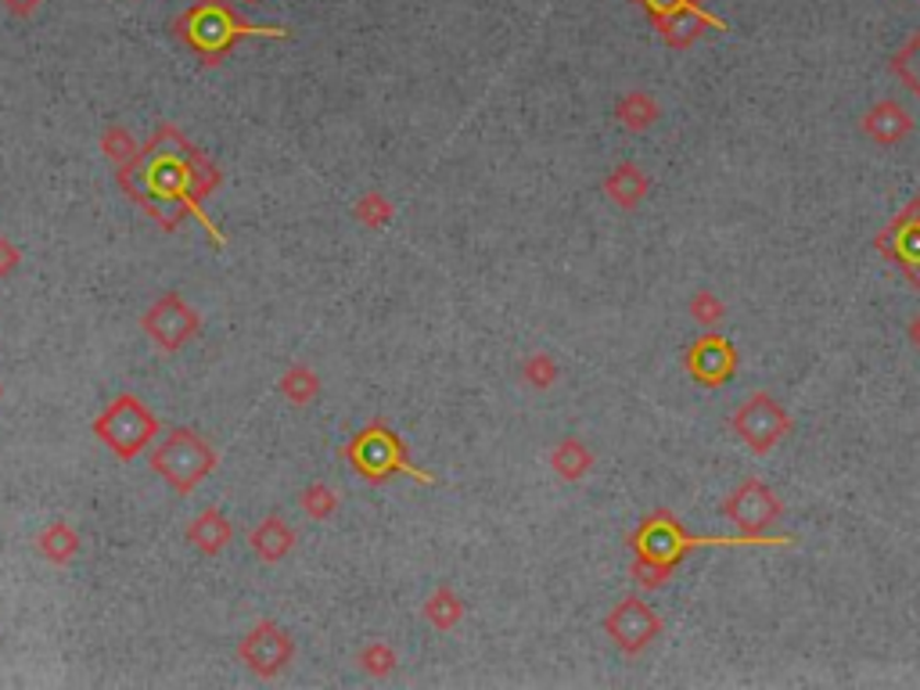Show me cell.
I'll return each instance as SVG.
<instances>
[{
	"mask_svg": "<svg viewBox=\"0 0 920 690\" xmlns=\"http://www.w3.org/2000/svg\"><path fill=\"white\" fill-rule=\"evenodd\" d=\"M173 33L205 61H219L241 41H252V36H259V41H288L292 36L284 25L245 22L235 11V4H227V0H194L184 15L177 19Z\"/></svg>",
	"mask_w": 920,
	"mask_h": 690,
	"instance_id": "6da1fadb",
	"label": "cell"
},
{
	"mask_svg": "<svg viewBox=\"0 0 920 690\" xmlns=\"http://www.w3.org/2000/svg\"><path fill=\"white\" fill-rule=\"evenodd\" d=\"M342 457L360 478L371 482V486H382V482L396 478V475H407L413 482H421V486H435V475L410 461L404 439H399L385 421H371L367 428H360V432L345 442Z\"/></svg>",
	"mask_w": 920,
	"mask_h": 690,
	"instance_id": "7a4b0ae2",
	"label": "cell"
},
{
	"mask_svg": "<svg viewBox=\"0 0 920 690\" xmlns=\"http://www.w3.org/2000/svg\"><path fill=\"white\" fill-rule=\"evenodd\" d=\"M216 450L194 428H173L159 446L151 450V472L159 475L173 493L198 489L216 472Z\"/></svg>",
	"mask_w": 920,
	"mask_h": 690,
	"instance_id": "3957f363",
	"label": "cell"
},
{
	"mask_svg": "<svg viewBox=\"0 0 920 690\" xmlns=\"http://www.w3.org/2000/svg\"><path fill=\"white\" fill-rule=\"evenodd\" d=\"M94 436L105 442L120 461H134L151 446L155 436H159V418L148 410V403L140 396L123 393L94 418Z\"/></svg>",
	"mask_w": 920,
	"mask_h": 690,
	"instance_id": "277c9868",
	"label": "cell"
},
{
	"mask_svg": "<svg viewBox=\"0 0 920 690\" xmlns=\"http://www.w3.org/2000/svg\"><path fill=\"white\" fill-rule=\"evenodd\" d=\"M140 328L162 353H180L202 331V314L180 298V292H162L140 317Z\"/></svg>",
	"mask_w": 920,
	"mask_h": 690,
	"instance_id": "5b68a950",
	"label": "cell"
},
{
	"mask_svg": "<svg viewBox=\"0 0 920 690\" xmlns=\"http://www.w3.org/2000/svg\"><path fill=\"white\" fill-rule=\"evenodd\" d=\"M238 658L245 661V666H249L252 676H259V680H274V676H281L284 669L292 666L295 641H292V633L281 626V622L259 619L255 626L241 636Z\"/></svg>",
	"mask_w": 920,
	"mask_h": 690,
	"instance_id": "8992f818",
	"label": "cell"
},
{
	"mask_svg": "<svg viewBox=\"0 0 920 690\" xmlns=\"http://www.w3.org/2000/svg\"><path fill=\"white\" fill-rule=\"evenodd\" d=\"M188 543L205 557H216L219 551H227L230 540H235V529H230L227 514L219 507H205V511L194 514V522L188 525Z\"/></svg>",
	"mask_w": 920,
	"mask_h": 690,
	"instance_id": "52a82bcc",
	"label": "cell"
},
{
	"mask_svg": "<svg viewBox=\"0 0 920 690\" xmlns=\"http://www.w3.org/2000/svg\"><path fill=\"white\" fill-rule=\"evenodd\" d=\"M295 540H299V536H295V529L284 522L281 514L263 518V522H259L252 529V536H249L255 557H259V562H266V565H281L284 557L295 551Z\"/></svg>",
	"mask_w": 920,
	"mask_h": 690,
	"instance_id": "ba28073f",
	"label": "cell"
},
{
	"mask_svg": "<svg viewBox=\"0 0 920 690\" xmlns=\"http://www.w3.org/2000/svg\"><path fill=\"white\" fill-rule=\"evenodd\" d=\"M36 551H41V557L50 565H72L76 554H80V532H76L69 522H61V518H55V522L36 536Z\"/></svg>",
	"mask_w": 920,
	"mask_h": 690,
	"instance_id": "9c48e42d",
	"label": "cell"
},
{
	"mask_svg": "<svg viewBox=\"0 0 920 690\" xmlns=\"http://www.w3.org/2000/svg\"><path fill=\"white\" fill-rule=\"evenodd\" d=\"M277 388L284 399L295 403V407H309V403L320 396V374L309 367V363H292V367L281 374Z\"/></svg>",
	"mask_w": 920,
	"mask_h": 690,
	"instance_id": "30bf717a",
	"label": "cell"
},
{
	"mask_svg": "<svg viewBox=\"0 0 920 690\" xmlns=\"http://www.w3.org/2000/svg\"><path fill=\"white\" fill-rule=\"evenodd\" d=\"M421 611H424V619H429L439 633H450L453 626H461V619H464V601L457 597V590H453V586H435L432 597L424 601Z\"/></svg>",
	"mask_w": 920,
	"mask_h": 690,
	"instance_id": "8fae6325",
	"label": "cell"
},
{
	"mask_svg": "<svg viewBox=\"0 0 920 690\" xmlns=\"http://www.w3.org/2000/svg\"><path fill=\"white\" fill-rule=\"evenodd\" d=\"M353 216H356V219H360V224H364V227H371V230H382V227H388V224H393L396 210H393V202H388L382 191H367V194H360V199H356V205H353Z\"/></svg>",
	"mask_w": 920,
	"mask_h": 690,
	"instance_id": "7c38bea8",
	"label": "cell"
},
{
	"mask_svg": "<svg viewBox=\"0 0 920 690\" xmlns=\"http://www.w3.org/2000/svg\"><path fill=\"white\" fill-rule=\"evenodd\" d=\"M299 507L314 518V522H323V518H331L339 511V493L331 486H323V482H309V486L299 493Z\"/></svg>",
	"mask_w": 920,
	"mask_h": 690,
	"instance_id": "4fadbf2b",
	"label": "cell"
},
{
	"mask_svg": "<svg viewBox=\"0 0 920 690\" xmlns=\"http://www.w3.org/2000/svg\"><path fill=\"white\" fill-rule=\"evenodd\" d=\"M360 669L367 676H388L396 669V651L388 644H367L360 651Z\"/></svg>",
	"mask_w": 920,
	"mask_h": 690,
	"instance_id": "5bb4252c",
	"label": "cell"
},
{
	"mask_svg": "<svg viewBox=\"0 0 920 690\" xmlns=\"http://www.w3.org/2000/svg\"><path fill=\"white\" fill-rule=\"evenodd\" d=\"M101 148H105V155L112 162H120V166H129L137 159V145H134V137L126 134V129H109L105 137H101Z\"/></svg>",
	"mask_w": 920,
	"mask_h": 690,
	"instance_id": "9a60e30c",
	"label": "cell"
},
{
	"mask_svg": "<svg viewBox=\"0 0 920 690\" xmlns=\"http://www.w3.org/2000/svg\"><path fill=\"white\" fill-rule=\"evenodd\" d=\"M896 69H899V76L906 83L913 87V94L920 98V36H913L910 44H906L902 50H899V58H896Z\"/></svg>",
	"mask_w": 920,
	"mask_h": 690,
	"instance_id": "2e32d148",
	"label": "cell"
},
{
	"mask_svg": "<svg viewBox=\"0 0 920 690\" xmlns=\"http://www.w3.org/2000/svg\"><path fill=\"white\" fill-rule=\"evenodd\" d=\"M22 263V252H19V245L15 241H8V238H0V281L11 278L15 273V267Z\"/></svg>",
	"mask_w": 920,
	"mask_h": 690,
	"instance_id": "e0dca14e",
	"label": "cell"
},
{
	"mask_svg": "<svg viewBox=\"0 0 920 690\" xmlns=\"http://www.w3.org/2000/svg\"><path fill=\"white\" fill-rule=\"evenodd\" d=\"M554 464H557V472L561 475H579L582 472V464H579V453H576V446H565V450H557V457H554Z\"/></svg>",
	"mask_w": 920,
	"mask_h": 690,
	"instance_id": "ac0fdd59",
	"label": "cell"
},
{
	"mask_svg": "<svg viewBox=\"0 0 920 690\" xmlns=\"http://www.w3.org/2000/svg\"><path fill=\"white\" fill-rule=\"evenodd\" d=\"M0 4H4L15 19H30L33 11L44 4V0H0Z\"/></svg>",
	"mask_w": 920,
	"mask_h": 690,
	"instance_id": "d6986e66",
	"label": "cell"
},
{
	"mask_svg": "<svg viewBox=\"0 0 920 690\" xmlns=\"http://www.w3.org/2000/svg\"><path fill=\"white\" fill-rule=\"evenodd\" d=\"M525 374H529V382L547 385L554 371H550V363H547V360H533V363H525Z\"/></svg>",
	"mask_w": 920,
	"mask_h": 690,
	"instance_id": "ffe728a7",
	"label": "cell"
},
{
	"mask_svg": "<svg viewBox=\"0 0 920 690\" xmlns=\"http://www.w3.org/2000/svg\"><path fill=\"white\" fill-rule=\"evenodd\" d=\"M241 4H259V0H241Z\"/></svg>",
	"mask_w": 920,
	"mask_h": 690,
	"instance_id": "44dd1931",
	"label": "cell"
},
{
	"mask_svg": "<svg viewBox=\"0 0 920 690\" xmlns=\"http://www.w3.org/2000/svg\"><path fill=\"white\" fill-rule=\"evenodd\" d=\"M0 393H4V388H0Z\"/></svg>",
	"mask_w": 920,
	"mask_h": 690,
	"instance_id": "7402d4cb",
	"label": "cell"
}]
</instances>
